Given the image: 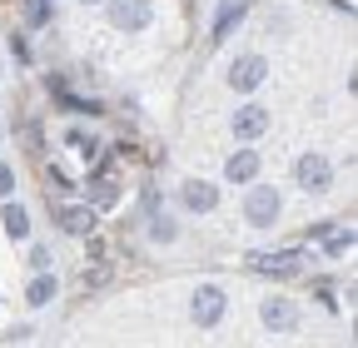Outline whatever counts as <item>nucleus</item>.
Listing matches in <instances>:
<instances>
[{"instance_id": "nucleus-1", "label": "nucleus", "mask_w": 358, "mask_h": 348, "mask_svg": "<svg viewBox=\"0 0 358 348\" xmlns=\"http://www.w3.org/2000/svg\"><path fill=\"white\" fill-rule=\"evenodd\" d=\"M279 209H284L279 189H268V184H259V189H249V199H244V219H249L254 229H268V224L279 219Z\"/></svg>"}, {"instance_id": "nucleus-2", "label": "nucleus", "mask_w": 358, "mask_h": 348, "mask_svg": "<svg viewBox=\"0 0 358 348\" xmlns=\"http://www.w3.org/2000/svg\"><path fill=\"white\" fill-rule=\"evenodd\" d=\"M244 269L264 274V279H294L303 269V254H249Z\"/></svg>"}, {"instance_id": "nucleus-3", "label": "nucleus", "mask_w": 358, "mask_h": 348, "mask_svg": "<svg viewBox=\"0 0 358 348\" xmlns=\"http://www.w3.org/2000/svg\"><path fill=\"white\" fill-rule=\"evenodd\" d=\"M294 174H299V184H303L308 194H324V189H329V174H334V169H329V159H324V154H303Z\"/></svg>"}, {"instance_id": "nucleus-4", "label": "nucleus", "mask_w": 358, "mask_h": 348, "mask_svg": "<svg viewBox=\"0 0 358 348\" xmlns=\"http://www.w3.org/2000/svg\"><path fill=\"white\" fill-rule=\"evenodd\" d=\"M110 20L120 25V30H145L150 25V0H115V6H110Z\"/></svg>"}, {"instance_id": "nucleus-5", "label": "nucleus", "mask_w": 358, "mask_h": 348, "mask_svg": "<svg viewBox=\"0 0 358 348\" xmlns=\"http://www.w3.org/2000/svg\"><path fill=\"white\" fill-rule=\"evenodd\" d=\"M194 319H199L204 328L224 319V289H219V284H204V289L194 293Z\"/></svg>"}, {"instance_id": "nucleus-6", "label": "nucleus", "mask_w": 358, "mask_h": 348, "mask_svg": "<svg viewBox=\"0 0 358 348\" xmlns=\"http://www.w3.org/2000/svg\"><path fill=\"white\" fill-rule=\"evenodd\" d=\"M60 229L85 239V234H95V209H85V204H65L60 209Z\"/></svg>"}, {"instance_id": "nucleus-7", "label": "nucleus", "mask_w": 358, "mask_h": 348, "mask_svg": "<svg viewBox=\"0 0 358 348\" xmlns=\"http://www.w3.org/2000/svg\"><path fill=\"white\" fill-rule=\"evenodd\" d=\"M264 70H268V65H264L259 55H239L234 70H229V85H234V90H254V85L264 80Z\"/></svg>"}, {"instance_id": "nucleus-8", "label": "nucleus", "mask_w": 358, "mask_h": 348, "mask_svg": "<svg viewBox=\"0 0 358 348\" xmlns=\"http://www.w3.org/2000/svg\"><path fill=\"white\" fill-rule=\"evenodd\" d=\"M264 129H268V115H264L259 105H249V110L234 115V135H239V140H259Z\"/></svg>"}, {"instance_id": "nucleus-9", "label": "nucleus", "mask_w": 358, "mask_h": 348, "mask_svg": "<svg viewBox=\"0 0 358 348\" xmlns=\"http://www.w3.org/2000/svg\"><path fill=\"white\" fill-rule=\"evenodd\" d=\"M185 204H189L194 214H204V209H214V204H219V194H214V184L189 180V184H185Z\"/></svg>"}, {"instance_id": "nucleus-10", "label": "nucleus", "mask_w": 358, "mask_h": 348, "mask_svg": "<svg viewBox=\"0 0 358 348\" xmlns=\"http://www.w3.org/2000/svg\"><path fill=\"white\" fill-rule=\"evenodd\" d=\"M264 328H294V303L289 298H268L264 303Z\"/></svg>"}, {"instance_id": "nucleus-11", "label": "nucleus", "mask_w": 358, "mask_h": 348, "mask_svg": "<svg viewBox=\"0 0 358 348\" xmlns=\"http://www.w3.org/2000/svg\"><path fill=\"white\" fill-rule=\"evenodd\" d=\"M0 219H6L10 239H25V234H30V214H25L20 204H0Z\"/></svg>"}, {"instance_id": "nucleus-12", "label": "nucleus", "mask_w": 358, "mask_h": 348, "mask_svg": "<svg viewBox=\"0 0 358 348\" xmlns=\"http://www.w3.org/2000/svg\"><path fill=\"white\" fill-rule=\"evenodd\" d=\"M254 174H259V154H254V150H239V154L229 159V180L244 184V180H254Z\"/></svg>"}, {"instance_id": "nucleus-13", "label": "nucleus", "mask_w": 358, "mask_h": 348, "mask_svg": "<svg viewBox=\"0 0 358 348\" xmlns=\"http://www.w3.org/2000/svg\"><path fill=\"white\" fill-rule=\"evenodd\" d=\"M25 298L35 303V309H40V303H50V298H55V279H50V269H45V274H35V279H30V289H25Z\"/></svg>"}, {"instance_id": "nucleus-14", "label": "nucleus", "mask_w": 358, "mask_h": 348, "mask_svg": "<svg viewBox=\"0 0 358 348\" xmlns=\"http://www.w3.org/2000/svg\"><path fill=\"white\" fill-rule=\"evenodd\" d=\"M239 15H244V0H229V6L219 10V20H214V40H224V35H229Z\"/></svg>"}, {"instance_id": "nucleus-15", "label": "nucleus", "mask_w": 358, "mask_h": 348, "mask_svg": "<svg viewBox=\"0 0 358 348\" xmlns=\"http://www.w3.org/2000/svg\"><path fill=\"white\" fill-rule=\"evenodd\" d=\"M85 194H90V204H95V209H110V204H115V184H110V180H95Z\"/></svg>"}, {"instance_id": "nucleus-16", "label": "nucleus", "mask_w": 358, "mask_h": 348, "mask_svg": "<svg viewBox=\"0 0 358 348\" xmlns=\"http://www.w3.org/2000/svg\"><path fill=\"white\" fill-rule=\"evenodd\" d=\"M70 145H75V150H80L85 159H95V140H85V135H80V129H75V135H70Z\"/></svg>"}, {"instance_id": "nucleus-17", "label": "nucleus", "mask_w": 358, "mask_h": 348, "mask_svg": "<svg viewBox=\"0 0 358 348\" xmlns=\"http://www.w3.org/2000/svg\"><path fill=\"white\" fill-rule=\"evenodd\" d=\"M15 189V174H10V164H0V199H6Z\"/></svg>"}, {"instance_id": "nucleus-18", "label": "nucleus", "mask_w": 358, "mask_h": 348, "mask_svg": "<svg viewBox=\"0 0 358 348\" xmlns=\"http://www.w3.org/2000/svg\"><path fill=\"white\" fill-rule=\"evenodd\" d=\"M155 239H174V224L169 219H155Z\"/></svg>"}, {"instance_id": "nucleus-19", "label": "nucleus", "mask_w": 358, "mask_h": 348, "mask_svg": "<svg viewBox=\"0 0 358 348\" xmlns=\"http://www.w3.org/2000/svg\"><path fill=\"white\" fill-rule=\"evenodd\" d=\"M348 244H353V239H348V234H338V239H329V254H348Z\"/></svg>"}, {"instance_id": "nucleus-20", "label": "nucleus", "mask_w": 358, "mask_h": 348, "mask_svg": "<svg viewBox=\"0 0 358 348\" xmlns=\"http://www.w3.org/2000/svg\"><path fill=\"white\" fill-rule=\"evenodd\" d=\"M85 6H95V0H85Z\"/></svg>"}]
</instances>
